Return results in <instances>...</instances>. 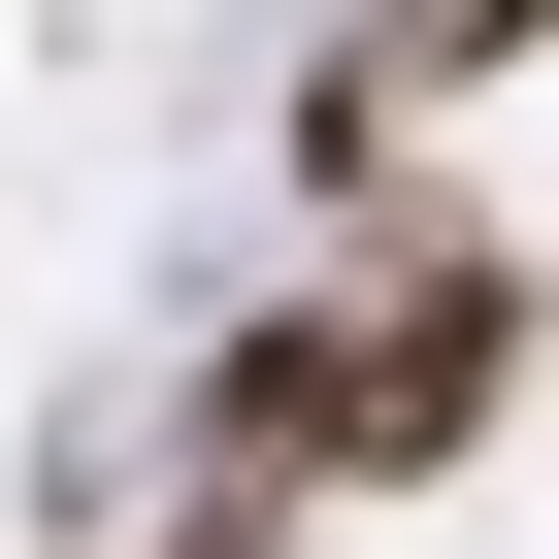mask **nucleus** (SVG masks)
Instances as JSON below:
<instances>
[{
    "label": "nucleus",
    "instance_id": "1",
    "mask_svg": "<svg viewBox=\"0 0 559 559\" xmlns=\"http://www.w3.org/2000/svg\"><path fill=\"white\" fill-rule=\"evenodd\" d=\"M493 395H526V230H461V198L395 165L330 297L198 362V493H263V526H297V493H428Z\"/></svg>",
    "mask_w": 559,
    "mask_h": 559
}]
</instances>
